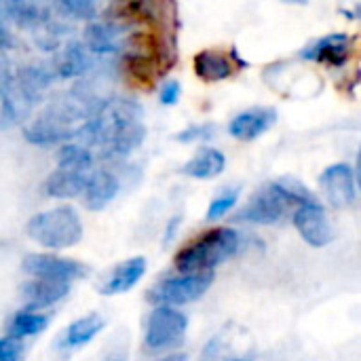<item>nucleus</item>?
Here are the masks:
<instances>
[{"mask_svg":"<svg viewBox=\"0 0 361 361\" xmlns=\"http://www.w3.org/2000/svg\"><path fill=\"white\" fill-rule=\"evenodd\" d=\"M144 110L127 97H110L80 125L76 137L89 150H97L102 159H123L137 150L146 137Z\"/></svg>","mask_w":361,"mask_h":361,"instance_id":"obj_1","label":"nucleus"},{"mask_svg":"<svg viewBox=\"0 0 361 361\" xmlns=\"http://www.w3.org/2000/svg\"><path fill=\"white\" fill-rule=\"evenodd\" d=\"M97 106L89 95H82L80 89H72L47 104L32 121H25L23 137L36 146L66 144L76 137V131Z\"/></svg>","mask_w":361,"mask_h":361,"instance_id":"obj_2","label":"nucleus"},{"mask_svg":"<svg viewBox=\"0 0 361 361\" xmlns=\"http://www.w3.org/2000/svg\"><path fill=\"white\" fill-rule=\"evenodd\" d=\"M55 74L51 66H25L13 74L0 108V129L30 121L34 108L42 102V91L53 82Z\"/></svg>","mask_w":361,"mask_h":361,"instance_id":"obj_3","label":"nucleus"},{"mask_svg":"<svg viewBox=\"0 0 361 361\" xmlns=\"http://www.w3.org/2000/svg\"><path fill=\"white\" fill-rule=\"evenodd\" d=\"M241 247V237L235 228H214L188 243L176 256V269L180 273H203L214 271L222 262L231 260Z\"/></svg>","mask_w":361,"mask_h":361,"instance_id":"obj_4","label":"nucleus"},{"mask_svg":"<svg viewBox=\"0 0 361 361\" xmlns=\"http://www.w3.org/2000/svg\"><path fill=\"white\" fill-rule=\"evenodd\" d=\"M32 241L49 250H68L82 239V220L70 205H59L32 216L25 224Z\"/></svg>","mask_w":361,"mask_h":361,"instance_id":"obj_5","label":"nucleus"},{"mask_svg":"<svg viewBox=\"0 0 361 361\" xmlns=\"http://www.w3.org/2000/svg\"><path fill=\"white\" fill-rule=\"evenodd\" d=\"M214 283V271L203 273H182L180 277H167L154 283L146 298L157 307H182L199 300Z\"/></svg>","mask_w":361,"mask_h":361,"instance_id":"obj_6","label":"nucleus"},{"mask_svg":"<svg viewBox=\"0 0 361 361\" xmlns=\"http://www.w3.org/2000/svg\"><path fill=\"white\" fill-rule=\"evenodd\" d=\"M188 332V317L176 307H157L146 319L144 345L148 351L178 349Z\"/></svg>","mask_w":361,"mask_h":361,"instance_id":"obj_7","label":"nucleus"},{"mask_svg":"<svg viewBox=\"0 0 361 361\" xmlns=\"http://www.w3.org/2000/svg\"><path fill=\"white\" fill-rule=\"evenodd\" d=\"M290 207H294V201L277 180L262 186L247 201V205L235 216V220L252 222V224H275L290 212Z\"/></svg>","mask_w":361,"mask_h":361,"instance_id":"obj_8","label":"nucleus"},{"mask_svg":"<svg viewBox=\"0 0 361 361\" xmlns=\"http://www.w3.org/2000/svg\"><path fill=\"white\" fill-rule=\"evenodd\" d=\"M23 271L32 277H42V279H57L72 283L76 279H82L87 275V267L78 260L70 258H59L53 254H27L21 262Z\"/></svg>","mask_w":361,"mask_h":361,"instance_id":"obj_9","label":"nucleus"},{"mask_svg":"<svg viewBox=\"0 0 361 361\" xmlns=\"http://www.w3.org/2000/svg\"><path fill=\"white\" fill-rule=\"evenodd\" d=\"M319 186L328 203L336 209L351 207L357 199V182L355 171L347 163H334L324 169L319 176Z\"/></svg>","mask_w":361,"mask_h":361,"instance_id":"obj_10","label":"nucleus"},{"mask_svg":"<svg viewBox=\"0 0 361 361\" xmlns=\"http://www.w3.org/2000/svg\"><path fill=\"white\" fill-rule=\"evenodd\" d=\"M294 226L311 247H326L334 239V228L319 201L298 205L294 212Z\"/></svg>","mask_w":361,"mask_h":361,"instance_id":"obj_11","label":"nucleus"},{"mask_svg":"<svg viewBox=\"0 0 361 361\" xmlns=\"http://www.w3.org/2000/svg\"><path fill=\"white\" fill-rule=\"evenodd\" d=\"M277 123V110L269 106H256L250 110L239 112L231 123H228V133L235 140L252 142L260 135H264L273 125Z\"/></svg>","mask_w":361,"mask_h":361,"instance_id":"obj_12","label":"nucleus"},{"mask_svg":"<svg viewBox=\"0 0 361 361\" xmlns=\"http://www.w3.org/2000/svg\"><path fill=\"white\" fill-rule=\"evenodd\" d=\"M70 292V283L57 281V279H42L34 277L32 281L23 283L21 288V298L27 311H42L59 300H63Z\"/></svg>","mask_w":361,"mask_h":361,"instance_id":"obj_13","label":"nucleus"},{"mask_svg":"<svg viewBox=\"0 0 361 361\" xmlns=\"http://www.w3.org/2000/svg\"><path fill=\"white\" fill-rule=\"evenodd\" d=\"M118 190H121V182L110 169H95L93 173L87 176V184L82 190L87 209L102 212L116 199Z\"/></svg>","mask_w":361,"mask_h":361,"instance_id":"obj_14","label":"nucleus"},{"mask_svg":"<svg viewBox=\"0 0 361 361\" xmlns=\"http://www.w3.org/2000/svg\"><path fill=\"white\" fill-rule=\"evenodd\" d=\"M146 269H148V262L142 256H135V258H129V260L116 264L112 269V273L99 286V294L102 296H118V294L133 290L140 283V279L146 275Z\"/></svg>","mask_w":361,"mask_h":361,"instance_id":"obj_15","label":"nucleus"},{"mask_svg":"<svg viewBox=\"0 0 361 361\" xmlns=\"http://www.w3.org/2000/svg\"><path fill=\"white\" fill-rule=\"evenodd\" d=\"M2 8L19 27H40L51 19V0H2Z\"/></svg>","mask_w":361,"mask_h":361,"instance_id":"obj_16","label":"nucleus"},{"mask_svg":"<svg viewBox=\"0 0 361 361\" xmlns=\"http://www.w3.org/2000/svg\"><path fill=\"white\" fill-rule=\"evenodd\" d=\"M91 68V59H89V51L80 44V42H68L63 49L57 51L51 70L55 74V78H76L80 74H85Z\"/></svg>","mask_w":361,"mask_h":361,"instance_id":"obj_17","label":"nucleus"},{"mask_svg":"<svg viewBox=\"0 0 361 361\" xmlns=\"http://www.w3.org/2000/svg\"><path fill=\"white\" fill-rule=\"evenodd\" d=\"M104 319L97 315V313H89L76 322H72L61 338H59V347L61 349H68V351H76V349H82L85 345H89L91 341H95V336L104 330Z\"/></svg>","mask_w":361,"mask_h":361,"instance_id":"obj_18","label":"nucleus"},{"mask_svg":"<svg viewBox=\"0 0 361 361\" xmlns=\"http://www.w3.org/2000/svg\"><path fill=\"white\" fill-rule=\"evenodd\" d=\"M349 55V36L347 34H330L319 38L313 47L302 51V57L322 61L328 66H341Z\"/></svg>","mask_w":361,"mask_h":361,"instance_id":"obj_19","label":"nucleus"},{"mask_svg":"<svg viewBox=\"0 0 361 361\" xmlns=\"http://www.w3.org/2000/svg\"><path fill=\"white\" fill-rule=\"evenodd\" d=\"M226 167V157L218 148H201L192 159L182 165V173L195 180L218 178Z\"/></svg>","mask_w":361,"mask_h":361,"instance_id":"obj_20","label":"nucleus"},{"mask_svg":"<svg viewBox=\"0 0 361 361\" xmlns=\"http://www.w3.org/2000/svg\"><path fill=\"white\" fill-rule=\"evenodd\" d=\"M87 176L82 171L61 169L57 167L44 182V192L53 199H74L80 197L87 184Z\"/></svg>","mask_w":361,"mask_h":361,"instance_id":"obj_21","label":"nucleus"},{"mask_svg":"<svg viewBox=\"0 0 361 361\" xmlns=\"http://www.w3.org/2000/svg\"><path fill=\"white\" fill-rule=\"evenodd\" d=\"M195 72L203 82H220L233 76L235 66L231 63V59L224 53H216V51H201L195 55Z\"/></svg>","mask_w":361,"mask_h":361,"instance_id":"obj_22","label":"nucleus"},{"mask_svg":"<svg viewBox=\"0 0 361 361\" xmlns=\"http://www.w3.org/2000/svg\"><path fill=\"white\" fill-rule=\"evenodd\" d=\"M116 40H118V30L112 23L104 21H91L85 27V49L89 53H114L116 51Z\"/></svg>","mask_w":361,"mask_h":361,"instance_id":"obj_23","label":"nucleus"},{"mask_svg":"<svg viewBox=\"0 0 361 361\" xmlns=\"http://www.w3.org/2000/svg\"><path fill=\"white\" fill-rule=\"evenodd\" d=\"M47 326H49V315L25 309V311L15 313L13 319L8 322V336L23 341V338L40 334L42 330H47Z\"/></svg>","mask_w":361,"mask_h":361,"instance_id":"obj_24","label":"nucleus"},{"mask_svg":"<svg viewBox=\"0 0 361 361\" xmlns=\"http://www.w3.org/2000/svg\"><path fill=\"white\" fill-rule=\"evenodd\" d=\"M93 163H95L93 152L80 142H66V144H61V148L57 152V167H61V169L87 173L93 167Z\"/></svg>","mask_w":361,"mask_h":361,"instance_id":"obj_25","label":"nucleus"},{"mask_svg":"<svg viewBox=\"0 0 361 361\" xmlns=\"http://www.w3.org/2000/svg\"><path fill=\"white\" fill-rule=\"evenodd\" d=\"M237 201H239V188L224 190L222 195H218V197L209 203L207 214H205V220L216 222V220L224 218V216H226V214L237 205Z\"/></svg>","mask_w":361,"mask_h":361,"instance_id":"obj_26","label":"nucleus"},{"mask_svg":"<svg viewBox=\"0 0 361 361\" xmlns=\"http://www.w3.org/2000/svg\"><path fill=\"white\" fill-rule=\"evenodd\" d=\"M59 4V8L72 17V19H80V21H93L97 15L95 8V0H55Z\"/></svg>","mask_w":361,"mask_h":361,"instance_id":"obj_27","label":"nucleus"},{"mask_svg":"<svg viewBox=\"0 0 361 361\" xmlns=\"http://www.w3.org/2000/svg\"><path fill=\"white\" fill-rule=\"evenodd\" d=\"M23 357V345L21 341L13 336L0 338V361H21Z\"/></svg>","mask_w":361,"mask_h":361,"instance_id":"obj_28","label":"nucleus"},{"mask_svg":"<svg viewBox=\"0 0 361 361\" xmlns=\"http://www.w3.org/2000/svg\"><path fill=\"white\" fill-rule=\"evenodd\" d=\"M212 133H214V125H192V127H188V129L180 131V133L176 135V140H178V142H184V144H188V142L209 140V137H212Z\"/></svg>","mask_w":361,"mask_h":361,"instance_id":"obj_29","label":"nucleus"},{"mask_svg":"<svg viewBox=\"0 0 361 361\" xmlns=\"http://www.w3.org/2000/svg\"><path fill=\"white\" fill-rule=\"evenodd\" d=\"M180 95H182V87H180V82H178V80H169V82H165V85L161 87V93H159L161 104H165V106H173V104H178Z\"/></svg>","mask_w":361,"mask_h":361,"instance_id":"obj_30","label":"nucleus"},{"mask_svg":"<svg viewBox=\"0 0 361 361\" xmlns=\"http://www.w3.org/2000/svg\"><path fill=\"white\" fill-rule=\"evenodd\" d=\"M11 78H13V74L8 72L6 61H4V59H0V97L4 95L6 87H8V82H11Z\"/></svg>","mask_w":361,"mask_h":361,"instance_id":"obj_31","label":"nucleus"},{"mask_svg":"<svg viewBox=\"0 0 361 361\" xmlns=\"http://www.w3.org/2000/svg\"><path fill=\"white\" fill-rule=\"evenodd\" d=\"M159 361H188V357L184 353H173V355H167V357H163V360Z\"/></svg>","mask_w":361,"mask_h":361,"instance_id":"obj_32","label":"nucleus"},{"mask_svg":"<svg viewBox=\"0 0 361 361\" xmlns=\"http://www.w3.org/2000/svg\"><path fill=\"white\" fill-rule=\"evenodd\" d=\"M106 361H125V355L123 353H116V355H110Z\"/></svg>","mask_w":361,"mask_h":361,"instance_id":"obj_33","label":"nucleus"},{"mask_svg":"<svg viewBox=\"0 0 361 361\" xmlns=\"http://www.w3.org/2000/svg\"><path fill=\"white\" fill-rule=\"evenodd\" d=\"M0 32H2V0H0Z\"/></svg>","mask_w":361,"mask_h":361,"instance_id":"obj_34","label":"nucleus"}]
</instances>
